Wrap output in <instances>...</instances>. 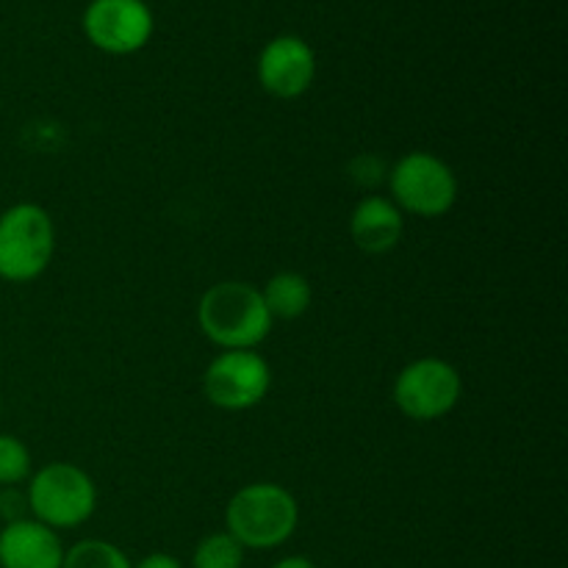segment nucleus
Listing matches in <instances>:
<instances>
[{
  "mask_svg": "<svg viewBox=\"0 0 568 568\" xmlns=\"http://www.w3.org/2000/svg\"><path fill=\"white\" fill-rule=\"evenodd\" d=\"M297 527V497L281 483H247L225 505V532L242 544L244 552L281 549Z\"/></svg>",
  "mask_w": 568,
  "mask_h": 568,
  "instance_id": "obj_1",
  "label": "nucleus"
},
{
  "mask_svg": "<svg viewBox=\"0 0 568 568\" xmlns=\"http://www.w3.org/2000/svg\"><path fill=\"white\" fill-rule=\"evenodd\" d=\"M197 325L220 349H258L270 338L275 320L266 311L258 286L247 281H220L200 297Z\"/></svg>",
  "mask_w": 568,
  "mask_h": 568,
  "instance_id": "obj_2",
  "label": "nucleus"
},
{
  "mask_svg": "<svg viewBox=\"0 0 568 568\" xmlns=\"http://www.w3.org/2000/svg\"><path fill=\"white\" fill-rule=\"evenodd\" d=\"M28 516L50 530H75L98 510V486L81 466L50 460L26 483Z\"/></svg>",
  "mask_w": 568,
  "mask_h": 568,
  "instance_id": "obj_3",
  "label": "nucleus"
},
{
  "mask_svg": "<svg viewBox=\"0 0 568 568\" xmlns=\"http://www.w3.org/2000/svg\"><path fill=\"white\" fill-rule=\"evenodd\" d=\"M55 255L53 216L37 203H14L0 214V281L31 283Z\"/></svg>",
  "mask_w": 568,
  "mask_h": 568,
  "instance_id": "obj_4",
  "label": "nucleus"
},
{
  "mask_svg": "<svg viewBox=\"0 0 568 568\" xmlns=\"http://www.w3.org/2000/svg\"><path fill=\"white\" fill-rule=\"evenodd\" d=\"M386 181L392 192L388 200L403 214H414L419 220H438L458 203V175L447 161L427 150H410L394 161Z\"/></svg>",
  "mask_w": 568,
  "mask_h": 568,
  "instance_id": "obj_5",
  "label": "nucleus"
},
{
  "mask_svg": "<svg viewBox=\"0 0 568 568\" xmlns=\"http://www.w3.org/2000/svg\"><path fill=\"white\" fill-rule=\"evenodd\" d=\"M464 397V377L449 361L425 355L399 369L392 399L403 416L414 422H438L453 414Z\"/></svg>",
  "mask_w": 568,
  "mask_h": 568,
  "instance_id": "obj_6",
  "label": "nucleus"
},
{
  "mask_svg": "<svg viewBox=\"0 0 568 568\" xmlns=\"http://www.w3.org/2000/svg\"><path fill=\"white\" fill-rule=\"evenodd\" d=\"M272 369L258 349H222L203 372V394L214 408L250 410L270 394Z\"/></svg>",
  "mask_w": 568,
  "mask_h": 568,
  "instance_id": "obj_7",
  "label": "nucleus"
},
{
  "mask_svg": "<svg viewBox=\"0 0 568 568\" xmlns=\"http://www.w3.org/2000/svg\"><path fill=\"white\" fill-rule=\"evenodd\" d=\"M81 28L103 53L131 55L153 39L155 20L144 0H92L83 9Z\"/></svg>",
  "mask_w": 568,
  "mask_h": 568,
  "instance_id": "obj_8",
  "label": "nucleus"
},
{
  "mask_svg": "<svg viewBox=\"0 0 568 568\" xmlns=\"http://www.w3.org/2000/svg\"><path fill=\"white\" fill-rule=\"evenodd\" d=\"M255 72H258L261 89L272 98H303L316 78V53L303 37L281 33L264 44Z\"/></svg>",
  "mask_w": 568,
  "mask_h": 568,
  "instance_id": "obj_9",
  "label": "nucleus"
},
{
  "mask_svg": "<svg viewBox=\"0 0 568 568\" xmlns=\"http://www.w3.org/2000/svg\"><path fill=\"white\" fill-rule=\"evenodd\" d=\"M64 544L59 532L37 519H17L0 530V568H61Z\"/></svg>",
  "mask_w": 568,
  "mask_h": 568,
  "instance_id": "obj_10",
  "label": "nucleus"
},
{
  "mask_svg": "<svg viewBox=\"0 0 568 568\" xmlns=\"http://www.w3.org/2000/svg\"><path fill=\"white\" fill-rule=\"evenodd\" d=\"M405 214L383 194H366L349 214V236L366 255H386L403 242Z\"/></svg>",
  "mask_w": 568,
  "mask_h": 568,
  "instance_id": "obj_11",
  "label": "nucleus"
},
{
  "mask_svg": "<svg viewBox=\"0 0 568 568\" xmlns=\"http://www.w3.org/2000/svg\"><path fill=\"white\" fill-rule=\"evenodd\" d=\"M261 297H264V305L266 311H270L272 320L294 322L311 308V303H314V288H311V281L305 275L283 270L275 272V275L261 286Z\"/></svg>",
  "mask_w": 568,
  "mask_h": 568,
  "instance_id": "obj_12",
  "label": "nucleus"
},
{
  "mask_svg": "<svg viewBox=\"0 0 568 568\" xmlns=\"http://www.w3.org/2000/svg\"><path fill=\"white\" fill-rule=\"evenodd\" d=\"M244 552L242 544L225 530L209 532L197 541L192 552V568H244Z\"/></svg>",
  "mask_w": 568,
  "mask_h": 568,
  "instance_id": "obj_13",
  "label": "nucleus"
},
{
  "mask_svg": "<svg viewBox=\"0 0 568 568\" xmlns=\"http://www.w3.org/2000/svg\"><path fill=\"white\" fill-rule=\"evenodd\" d=\"M61 568H133V564L116 544L103 538H83L64 549Z\"/></svg>",
  "mask_w": 568,
  "mask_h": 568,
  "instance_id": "obj_14",
  "label": "nucleus"
},
{
  "mask_svg": "<svg viewBox=\"0 0 568 568\" xmlns=\"http://www.w3.org/2000/svg\"><path fill=\"white\" fill-rule=\"evenodd\" d=\"M33 475V458L26 442L9 433H0V488L22 486Z\"/></svg>",
  "mask_w": 568,
  "mask_h": 568,
  "instance_id": "obj_15",
  "label": "nucleus"
},
{
  "mask_svg": "<svg viewBox=\"0 0 568 568\" xmlns=\"http://www.w3.org/2000/svg\"><path fill=\"white\" fill-rule=\"evenodd\" d=\"M0 519H3V525H9V521H17V519H28L26 488L20 486L0 488Z\"/></svg>",
  "mask_w": 568,
  "mask_h": 568,
  "instance_id": "obj_16",
  "label": "nucleus"
},
{
  "mask_svg": "<svg viewBox=\"0 0 568 568\" xmlns=\"http://www.w3.org/2000/svg\"><path fill=\"white\" fill-rule=\"evenodd\" d=\"M133 568H183V564L170 552H150L142 560H136Z\"/></svg>",
  "mask_w": 568,
  "mask_h": 568,
  "instance_id": "obj_17",
  "label": "nucleus"
},
{
  "mask_svg": "<svg viewBox=\"0 0 568 568\" xmlns=\"http://www.w3.org/2000/svg\"><path fill=\"white\" fill-rule=\"evenodd\" d=\"M270 568H320V566H316L311 558H305V555H286V558H281Z\"/></svg>",
  "mask_w": 568,
  "mask_h": 568,
  "instance_id": "obj_18",
  "label": "nucleus"
},
{
  "mask_svg": "<svg viewBox=\"0 0 568 568\" xmlns=\"http://www.w3.org/2000/svg\"><path fill=\"white\" fill-rule=\"evenodd\" d=\"M0 410H3V397H0Z\"/></svg>",
  "mask_w": 568,
  "mask_h": 568,
  "instance_id": "obj_19",
  "label": "nucleus"
}]
</instances>
